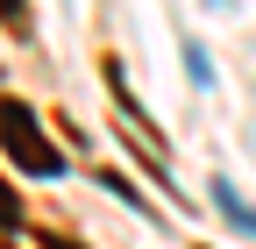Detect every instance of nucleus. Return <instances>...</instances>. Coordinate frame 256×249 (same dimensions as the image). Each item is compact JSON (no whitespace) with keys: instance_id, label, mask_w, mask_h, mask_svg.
I'll use <instances>...</instances> for the list:
<instances>
[{"instance_id":"f257e3e1","label":"nucleus","mask_w":256,"mask_h":249,"mask_svg":"<svg viewBox=\"0 0 256 249\" xmlns=\"http://www.w3.org/2000/svg\"><path fill=\"white\" fill-rule=\"evenodd\" d=\"M0 142H8V157L22 171H36V178H57L64 171V150L43 136V121L28 114V100H0Z\"/></svg>"},{"instance_id":"f03ea898","label":"nucleus","mask_w":256,"mask_h":249,"mask_svg":"<svg viewBox=\"0 0 256 249\" xmlns=\"http://www.w3.org/2000/svg\"><path fill=\"white\" fill-rule=\"evenodd\" d=\"M0 228H22V192L0 178Z\"/></svg>"},{"instance_id":"7ed1b4c3","label":"nucleus","mask_w":256,"mask_h":249,"mask_svg":"<svg viewBox=\"0 0 256 249\" xmlns=\"http://www.w3.org/2000/svg\"><path fill=\"white\" fill-rule=\"evenodd\" d=\"M214 200H220V206H228V214H235V221H242V228H249V235H256V214H249V206H242V200H235V192H228V185H214Z\"/></svg>"}]
</instances>
